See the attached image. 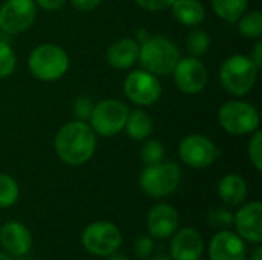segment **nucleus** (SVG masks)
Segmentation results:
<instances>
[{
	"mask_svg": "<svg viewBox=\"0 0 262 260\" xmlns=\"http://www.w3.org/2000/svg\"><path fill=\"white\" fill-rule=\"evenodd\" d=\"M178 211L169 204H158L147 215V230L157 239L172 236L178 228Z\"/></svg>",
	"mask_w": 262,
	"mask_h": 260,
	"instance_id": "nucleus-16",
	"label": "nucleus"
},
{
	"mask_svg": "<svg viewBox=\"0 0 262 260\" xmlns=\"http://www.w3.org/2000/svg\"><path fill=\"white\" fill-rule=\"evenodd\" d=\"M239 34L247 38L258 40L262 35V14L259 9L246 11L238 20Z\"/></svg>",
	"mask_w": 262,
	"mask_h": 260,
	"instance_id": "nucleus-23",
	"label": "nucleus"
},
{
	"mask_svg": "<svg viewBox=\"0 0 262 260\" xmlns=\"http://www.w3.org/2000/svg\"><path fill=\"white\" fill-rule=\"evenodd\" d=\"M0 260H11V257L5 253H0Z\"/></svg>",
	"mask_w": 262,
	"mask_h": 260,
	"instance_id": "nucleus-39",
	"label": "nucleus"
},
{
	"mask_svg": "<svg viewBox=\"0 0 262 260\" xmlns=\"http://www.w3.org/2000/svg\"><path fill=\"white\" fill-rule=\"evenodd\" d=\"M34 2L38 8L45 11H58L66 5L68 0H34Z\"/></svg>",
	"mask_w": 262,
	"mask_h": 260,
	"instance_id": "nucleus-33",
	"label": "nucleus"
},
{
	"mask_svg": "<svg viewBox=\"0 0 262 260\" xmlns=\"http://www.w3.org/2000/svg\"><path fill=\"white\" fill-rule=\"evenodd\" d=\"M81 242L86 251L94 256H111L121 245V233L117 225L100 221L84 228Z\"/></svg>",
	"mask_w": 262,
	"mask_h": 260,
	"instance_id": "nucleus-9",
	"label": "nucleus"
},
{
	"mask_svg": "<svg viewBox=\"0 0 262 260\" xmlns=\"http://www.w3.org/2000/svg\"><path fill=\"white\" fill-rule=\"evenodd\" d=\"M175 0H135V3L150 12H158V11H164L167 8L172 6Z\"/></svg>",
	"mask_w": 262,
	"mask_h": 260,
	"instance_id": "nucleus-32",
	"label": "nucleus"
},
{
	"mask_svg": "<svg viewBox=\"0 0 262 260\" xmlns=\"http://www.w3.org/2000/svg\"><path fill=\"white\" fill-rule=\"evenodd\" d=\"M250 58H252V61L255 63V66H256L258 69H261L262 67V41L259 40V38H258V41H256V44H255V48H253V52H252Z\"/></svg>",
	"mask_w": 262,
	"mask_h": 260,
	"instance_id": "nucleus-35",
	"label": "nucleus"
},
{
	"mask_svg": "<svg viewBox=\"0 0 262 260\" xmlns=\"http://www.w3.org/2000/svg\"><path fill=\"white\" fill-rule=\"evenodd\" d=\"M140 43L135 38H120L106 51V60L114 69H129L138 61Z\"/></svg>",
	"mask_w": 262,
	"mask_h": 260,
	"instance_id": "nucleus-18",
	"label": "nucleus"
},
{
	"mask_svg": "<svg viewBox=\"0 0 262 260\" xmlns=\"http://www.w3.org/2000/svg\"><path fill=\"white\" fill-rule=\"evenodd\" d=\"M252 260H262V247L261 244H258V247L253 250V256H252Z\"/></svg>",
	"mask_w": 262,
	"mask_h": 260,
	"instance_id": "nucleus-36",
	"label": "nucleus"
},
{
	"mask_svg": "<svg viewBox=\"0 0 262 260\" xmlns=\"http://www.w3.org/2000/svg\"><path fill=\"white\" fill-rule=\"evenodd\" d=\"M209 224L213 225V227H230L233 224V215L229 211V210H224V208H218L215 211H212L209 215Z\"/></svg>",
	"mask_w": 262,
	"mask_h": 260,
	"instance_id": "nucleus-31",
	"label": "nucleus"
},
{
	"mask_svg": "<svg viewBox=\"0 0 262 260\" xmlns=\"http://www.w3.org/2000/svg\"><path fill=\"white\" fill-rule=\"evenodd\" d=\"M210 3L216 17L227 23H236L249 6V0H210Z\"/></svg>",
	"mask_w": 262,
	"mask_h": 260,
	"instance_id": "nucleus-22",
	"label": "nucleus"
},
{
	"mask_svg": "<svg viewBox=\"0 0 262 260\" xmlns=\"http://www.w3.org/2000/svg\"><path fill=\"white\" fill-rule=\"evenodd\" d=\"M103 0H71L72 6L81 12H88V11H92L95 9Z\"/></svg>",
	"mask_w": 262,
	"mask_h": 260,
	"instance_id": "nucleus-34",
	"label": "nucleus"
},
{
	"mask_svg": "<svg viewBox=\"0 0 262 260\" xmlns=\"http://www.w3.org/2000/svg\"><path fill=\"white\" fill-rule=\"evenodd\" d=\"M129 112V106L120 100H101L94 104L92 113L89 116V126L100 136H115L124 129Z\"/></svg>",
	"mask_w": 262,
	"mask_h": 260,
	"instance_id": "nucleus-7",
	"label": "nucleus"
},
{
	"mask_svg": "<svg viewBox=\"0 0 262 260\" xmlns=\"http://www.w3.org/2000/svg\"><path fill=\"white\" fill-rule=\"evenodd\" d=\"M152 260H172L169 256H166V254H157V256H154Z\"/></svg>",
	"mask_w": 262,
	"mask_h": 260,
	"instance_id": "nucleus-38",
	"label": "nucleus"
},
{
	"mask_svg": "<svg viewBox=\"0 0 262 260\" xmlns=\"http://www.w3.org/2000/svg\"><path fill=\"white\" fill-rule=\"evenodd\" d=\"M127 136L134 141H144L150 136L152 130H154V121L152 116L143 110V109H135L130 110L123 129Z\"/></svg>",
	"mask_w": 262,
	"mask_h": 260,
	"instance_id": "nucleus-21",
	"label": "nucleus"
},
{
	"mask_svg": "<svg viewBox=\"0 0 262 260\" xmlns=\"http://www.w3.org/2000/svg\"><path fill=\"white\" fill-rule=\"evenodd\" d=\"M0 244L6 253L12 256H25L31 250L32 238L23 224L11 221L0 228Z\"/></svg>",
	"mask_w": 262,
	"mask_h": 260,
	"instance_id": "nucleus-17",
	"label": "nucleus"
},
{
	"mask_svg": "<svg viewBox=\"0 0 262 260\" xmlns=\"http://www.w3.org/2000/svg\"><path fill=\"white\" fill-rule=\"evenodd\" d=\"M170 8L173 17L184 26H198L206 18V8L200 0H175Z\"/></svg>",
	"mask_w": 262,
	"mask_h": 260,
	"instance_id": "nucleus-20",
	"label": "nucleus"
},
{
	"mask_svg": "<svg viewBox=\"0 0 262 260\" xmlns=\"http://www.w3.org/2000/svg\"><path fill=\"white\" fill-rule=\"evenodd\" d=\"M183 172L181 167L170 161H161L146 169L140 175L141 190L155 199L172 195L181 184Z\"/></svg>",
	"mask_w": 262,
	"mask_h": 260,
	"instance_id": "nucleus-5",
	"label": "nucleus"
},
{
	"mask_svg": "<svg viewBox=\"0 0 262 260\" xmlns=\"http://www.w3.org/2000/svg\"><path fill=\"white\" fill-rule=\"evenodd\" d=\"M218 195L223 202L229 205H239L247 198V184L244 178L236 173L226 175L218 184Z\"/></svg>",
	"mask_w": 262,
	"mask_h": 260,
	"instance_id": "nucleus-19",
	"label": "nucleus"
},
{
	"mask_svg": "<svg viewBox=\"0 0 262 260\" xmlns=\"http://www.w3.org/2000/svg\"><path fill=\"white\" fill-rule=\"evenodd\" d=\"M144 146L141 149V161L146 166H152L157 162H161L164 158V146L158 141V139H144Z\"/></svg>",
	"mask_w": 262,
	"mask_h": 260,
	"instance_id": "nucleus-27",
	"label": "nucleus"
},
{
	"mask_svg": "<svg viewBox=\"0 0 262 260\" xmlns=\"http://www.w3.org/2000/svg\"><path fill=\"white\" fill-rule=\"evenodd\" d=\"M28 67L40 81H57L63 78L69 69V55L58 44L43 43L31 51Z\"/></svg>",
	"mask_w": 262,
	"mask_h": 260,
	"instance_id": "nucleus-3",
	"label": "nucleus"
},
{
	"mask_svg": "<svg viewBox=\"0 0 262 260\" xmlns=\"http://www.w3.org/2000/svg\"><path fill=\"white\" fill-rule=\"evenodd\" d=\"M154 241L149 236H140L134 244V253L138 259H147L154 253Z\"/></svg>",
	"mask_w": 262,
	"mask_h": 260,
	"instance_id": "nucleus-30",
	"label": "nucleus"
},
{
	"mask_svg": "<svg viewBox=\"0 0 262 260\" xmlns=\"http://www.w3.org/2000/svg\"><path fill=\"white\" fill-rule=\"evenodd\" d=\"M218 123L227 133L244 136L252 135L259 129L261 118L253 104L241 100H229L220 107Z\"/></svg>",
	"mask_w": 262,
	"mask_h": 260,
	"instance_id": "nucleus-6",
	"label": "nucleus"
},
{
	"mask_svg": "<svg viewBox=\"0 0 262 260\" xmlns=\"http://www.w3.org/2000/svg\"><path fill=\"white\" fill-rule=\"evenodd\" d=\"M181 58L178 46L164 35L147 37L140 44L138 61L141 69L154 75H170Z\"/></svg>",
	"mask_w": 262,
	"mask_h": 260,
	"instance_id": "nucleus-2",
	"label": "nucleus"
},
{
	"mask_svg": "<svg viewBox=\"0 0 262 260\" xmlns=\"http://www.w3.org/2000/svg\"><path fill=\"white\" fill-rule=\"evenodd\" d=\"M37 17L34 0H6L0 8V31L17 35L29 29Z\"/></svg>",
	"mask_w": 262,
	"mask_h": 260,
	"instance_id": "nucleus-10",
	"label": "nucleus"
},
{
	"mask_svg": "<svg viewBox=\"0 0 262 260\" xmlns=\"http://www.w3.org/2000/svg\"><path fill=\"white\" fill-rule=\"evenodd\" d=\"M210 48V37L203 28H193L186 37V49L190 57H203Z\"/></svg>",
	"mask_w": 262,
	"mask_h": 260,
	"instance_id": "nucleus-24",
	"label": "nucleus"
},
{
	"mask_svg": "<svg viewBox=\"0 0 262 260\" xmlns=\"http://www.w3.org/2000/svg\"><path fill=\"white\" fill-rule=\"evenodd\" d=\"M173 81L178 90L187 95H195L204 90L209 81V72L204 63L196 57L180 58L173 72Z\"/></svg>",
	"mask_w": 262,
	"mask_h": 260,
	"instance_id": "nucleus-12",
	"label": "nucleus"
},
{
	"mask_svg": "<svg viewBox=\"0 0 262 260\" xmlns=\"http://www.w3.org/2000/svg\"><path fill=\"white\" fill-rule=\"evenodd\" d=\"M17 66V57L9 43L0 40V80L11 77Z\"/></svg>",
	"mask_w": 262,
	"mask_h": 260,
	"instance_id": "nucleus-26",
	"label": "nucleus"
},
{
	"mask_svg": "<svg viewBox=\"0 0 262 260\" xmlns=\"http://www.w3.org/2000/svg\"><path fill=\"white\" fill-rule=\"evenodd\" d=\"M109 260H129L126 256H123V254H118L117 251L115 253H112L111 256H109Z\"/></svg>",
	"mask_w": 262,
	"mask_h": 260,
	"instance_id": "nucleus-37",
	"label": "nucleus"
},
{
	"mask_svg": "<svg viewBox=\"0 0 262 260\" xmlns=\"http://www.w3.org/2000/svg\"><path fill=\"white\" fill-rule=\"evenodd\" d=\"M259 69L250 57L243 54L230 55L220 69V81L226 92L233 97L247 95L256 84Z\"/></svg>",
	"mask_w": 262,
	"mask_h": 260,
	"instance_id": "nucleus-4",
	"label": "nucleus"
},
{
	"mask_svg": "<svg viewBox=\"0 0 262 260\" xmlns=\"http://www.w3.org/2000/svg\"><path fill=\"white\" fill-rule=\"evenodd\" d=\"M233 224L236 227L238 236L243 241L252 244L262 242V204L259 201L249 202L243 205L233 216Z\"/></svg>",
	"mask_w": 262,
	"mask_h": 260,
	"instance_id": "nucleus-13",
	"label": "nucleus"
},
{
	"mask_svg": "<svg viewBox=\"0 0 262 260\" xmlns=\"http://www.w3.org/2000/svg\"><path fill=\"white\" fill-rule=\"evenodd\" d=\"M246 244L232 231L216 233L209 244L210 260H246Z\"/></svg>",
	"mask_w": 262,
	"mask_h": 260,
	"instance_id": "nucleus-14",
	"label": "nucleus"
},
{
	"mask_svg": "<svg viewBox=\"0 0 262 260\" xmlns=\"http://www.w3.org/2000/svg\"><path fill=\"white\" fill-rule=\"evenodd\" d=\"M170 242V257L173 260H200L203 256L204 242L201 234L193 228H183L173 233Z\"/></svg>",
	"mask_w": 262,
	"mask_h": 260,
	"instance_id": "nucleus-15",
	"label": "nucleus"
},
{
	"mask_svg": "<svg viewBox=\"0 0 262 260\" xmlns=\"http://www.w3.org/2000/svg\"><path fill=\"white\" fill-rule=\"evenodd\" d=\"M178 153L186 166L192 169H206L216 161L220 150L210 138L193 133L181 139Z\"/></svg>",
	"mask_w": 262,
	"mask_h": 260,
	"instance_id": "nucleus-11",
	"label": "nucleus"
},
{
	"mask_svg": "<svg viewBox=\"0 0 262 260\" xmlns=\"http://www.w3.org/2000/svg\"><path fill=\"white\" fill-rule=\"evenodd\" d=\"M18 185L9 175L0 173V208L12 207L18 199Z\"/></svg>",
	"mask_w": 262,
	"mask_h": 260,
	"instance_id": "nucleus-25",
	"label": "nucleus"
},
{
	"mask_svg": "<svg viewBox=\"0 0 262 260\" xmlns=\"http://www.w3.org/2000/svg\"><path fill=\"white\" fill-rule=\"evenodd\" d=\"M123 90L127 100H130L134 104L140 107L155 104L163 95V87L158 77L144 69L132 70L124 78Z\"/></svg>",
	"mask_w": 262,
	"mask_h": 260,
	"instance_id": "nucleus-8",
	"label": "nucleus"
},
{
	"mask_svg": "<svg viewBox=\"0 0 262 260\" xmlns=\"http://www.w3.org/2000/svg\"><path fill=\"white\" fill-rule=\"evenodd\" d=\"M249 159L253 167L261 172L262 170V132L256 130L249 143Z\"/></svg>",
	"mask_w": 262,
	"mask_h": 260,
	"instance_id": "nucleus-28",
	"label": "nucleus"
},
{
	"mask_svg": "<svg viewBox=\"0 0 262 260\" xmlns=\"http://www.w3.org/2000/svg\"><path fill=\"white\" fill-rule=\"evenodd\" d=\"M54 147L57 156L68 166H83L95 153L97 133L86 121L74 120L61 126L55 135Z\"/></svg>",
	"mask_w": 262,
	"mask_h": 260,
	"instance_id": "nucleus-1",
	"label": "nucleus"
},
{
	"mask_svg": "<svg viewBox=\"0 0 262 260\" xmlns=\"http://www.w3.org/2000/svg\"><path fill=\"white\" fill-rule=\"evenodd\" d=\"M92 109H94V104L92 101L88 98V97H80L75 100L74 103V116L75 120L78 121H88L91 113H92Z\"/></svg>",
	"mask_w": 262,
	"mask_h": 260,
	"instance_id": "nucleus-29",
	"label": "nucleus"
}]
</instances>
